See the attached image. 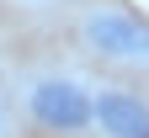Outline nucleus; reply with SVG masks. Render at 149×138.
Returning <instances> with one entry per match:
<instances>
[{"label": "nucleus", "mask_w": 149, "mask_h": 138, "mask_svg": "<svg viewBox=\"0 0 149 138\" xmlns=\"http://www.w3.org/2000/svg\"><path fill=\"white\" fill-rule=\"evenodd\" d=\"M27 117L48 133H85L91 128V90L74 80V74H43L32 90H27Z\"/></svg>", "instance_id": "1"}, {"label": "nucleus", "mask_w": 149, "mask_h": 138, "mask_svg": "<svg viewBox=\"0 0 149 138\" xmlns=\"http://www.w3.org/2000/svg\"><path fill=\"white\" fill-rule=\"evenodd\" d=\"M85 43L96 48L101 58H117V64H139L149 58V21L133 11H117V6H101V11H85Z\"/></svg>", "instance_id": "2"}, {"label": "nucleus", "mask_w": 149, "mask_h": 138, "mask_svg": "<svg viewBox=\"0 0 149 138\" xmlns=\"http://www.w3.org/2000/svg\"><path fill=\"white\" fill-rule=\"evenodd\" d=\"M91 128L107 138H149V101L133 90H91Z\"/></svg>", "instance_id": "3"}, {"label": "nucleus", "mask_w": 149, "mask_h": 138, "mask_svg": "<svg viewBox=\"0 0 149 138\" xmlns=\"http://www.w3.org/2000/svg\"><path fill=\"white\" fill-rule=\"evenodd\" d=\"M0 133H6V106H0Z\"/></svg>", "instance_id": "4"}]
</instances>
